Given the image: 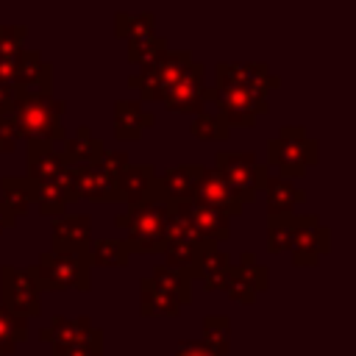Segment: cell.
I'll return each mask as SVG.
<instances>
[{
	"mask_svg": "<svg viewBox=\"0 0 356 356\" xmlns=\"http://www.w3.org/2000/svg\"><path fill=\"white\" fill-rule=\"evenodd\" d=\"M14 225H17V217H14V214L0 203V234H3V231H8V228H14Z\"/></svg>",
	"mask_w": 356,
	"mask_h": 356,
	"instance_id": "44",
	"label": "cell"
},
{
	"mask_svg": "<svg viewBox=\"0 0 356 356\" xmlns=\"http://www.w3.org/2000/svg\"><path fill=\"white\" fill-rule=\"evenodd\" d=\"M117 189H120V197L128 203V206H136V203H159L156 200V189H159V175H156V167L153 164H128L125 172L117 178Z\"/></svg>",
	"mask_w": 356,
	"mask_h": 356,
	"instance_id": "19",
	"label": "cell"
},
{
	"mask_svg": "<svg viewBox=\"0 0 356 356\" xmlns=\"http://www.w3.org/2000/svg\"><path fill=\"white\" fill-rule=\"evenodd\" d=\"M0 306H6L11 314L28 320L42 314V292L31 275L28 267L3 264L0 267Z\"/></svg>",
	"mask_w": 356,
	"mask_h": 356,
	"instance_id": "8",
	"label": "cell"
},
{
	"mask_svg": "<svg viewBox=\"0 0 356 356\" xmlns=\"http://www.w3.org/2000/svg\"><path fill=\"white\" fill-rule=\"evenodd\" d=\"M320 159V145L303 125H281L278 136L267 142V167H278V178H300Z\"/></svg>",
	"mask_w": 356,
	"mask_h": 356,
	"instance_id": "3",
	"label": "cell"
},
{
	"mask_svg": "<svg viewBox=\"0 0 356 356\" xmlns=\"http://www.w3.org/2000/svg\"><path fill=\"white\" fill-rule=\"evenodd\" d=\"M203 75H206V67L192 58L181 72V78L172 83V89L164 95L167 108L178 114H200L203 106L211 100V89L203 86Z\"/></svg>",
	"mask_w": 356,
	"mask_h": 356,
	"instance_id": "10",
	"label": "cell"
},
{
	"mask_svg": "<svg viewBox=\"0 0 356 356\" xmlns=\"http://www.w3.org/2000/svg\"><path fill=\"white\" fill-rule=\"evenodd\" d=\"M231 264H234V259H231L225 250H220L217 245L209 242L206 250H203V256H200V284H203V289H206V292L222 289Z\"/></svg>",
	"mask_w": 356,
	"mask_h": 356,
	"instance_id": "29",
	"label": "cell"
},
{
	"mask_svg": "<svg viewBox=\"0 0 356 356\" xmlns=\"http://www.w3.org/2000/svg\"><path fill=\"white\" fill-rule=\"evenodd\" d=\"M172 356H214V353H209V350H206L203 345H197V342H181Z\"/></svg>",
	"mask_w": 356,
	"mask_h": 356,
	"instance_id": "43",
	"label": "cell"
},
{
	"mask_svg": "<svg viewBox=\"0 0 356 356\" xmlns=\"http://www.w3.org/2000/svg\"><path fill=\"white\" fill-rule=\"evenodd\" d=\"M167 50V39L159 33H147L139 39H128V61L134 67H145L150 64L156 56H161Z\"/></svg>",
	"mask_w": 356,
	"mask_h": 356,
	"instance_id": "38",
	"label": "cell"
},
{
	"mask_svg": "<svg viewBox=\"0 0 356 356\" xmlns=\"http://www.w3.org/2000/svg\"><path fill=\"white\" fill-rule=\"evenodd\" d=\"M14 86L19 92L50 95V89H53V64L44 61L36 47L22 50V56L17 61V70H14Z\"/></svg>",
	"mask_w": 356,
	"mask_h": 356,
	"instance_id": "18",
	"label": "cell"
},
{
	"mask_svg": "<svg viewBox=\"0 0 356 356\" xmlns=\"http://www.w3.org/2000/svg\"><path fill=\"white\" fill-rule=\"evenodd\" d=\"M61 156H64V164L67 167H81V164H97L100 156L106 153L103 142L97 136H92V131L86 125H78L72 136H64L61 139Z\"/></svg>",
	"mask_w": 356,
	"mask_h": 356,
	"instance_id": "23",
	"label": "cell"
},
{
	"mask_svg": "<svg viewBox=\"0 0 356 356\" xmlns=\"http://www.w3.org/2000/svg\"><path fill=\"white\" fill-rule=\"evenodd\" d=\"M161 292H167L170 298H175L181 306H186V303H192V281L184 275V273H178V270H170V267H153V273L147 275Z\"/></svg>",
	"mask_w": 356,
	"mask_h": 356,
	"instance_id": "34",
	"label": "cell"
},
{
	"mask_svg": "<svg viewBox=\"0 0 356 356\" xmlns=\"http://www.w3.org/2000/svg\"><path fill=\"white\" fill-rule=\"evenodd\" d=\"M192 203H164V242H200L192 222Z\"/></svg>",
	"mask_w": 356,
	"mask_h": 356,
	"instance_id": "28",
	"label": "cell"
},
{
	"mask_svg": "<svg viewBox=\"0 0 356 356\" xmlns=\"http://www.w3.org/2000/svg\"><path fill=\"white\" fill-rule=\"evenodd\" d=\"M211 103H217V114L228 128H234V125L250 128L259 120V114L270 111L267 95L259 92V89L242 86V83H217V86H211Z\"/></svg>",
	"mask_w": 356,
	"mask_h": 356,
	"instance_id": "6",
	"label": "cell"
},
{
	"mask_svg": "<svg viewBox=\"0 0 356 356\" xmlns=\"http://www.w3.org/2000/svg\"><path fill=\"white\" fill-rule=\"evenodd\" d=\"M128 236L122 239L128 253H164V203H136L125 209Z\"/></svg>",
	"mask_w": 356,
	"mask_h": 356,
	"instance_id": "7",
	"label": "cell"
},
{
	"mask_svg": "<svg viewBox=\"0 0 356 356\" xmlns=\"http://www.w3.org/2000/svg\"><path fill=\"white\" fill-rule=\"evenodd\" d=\"M153 22H156V17H153L150 11H142V14L114 11V33H117L120 39H139V36L156 33V31H153Z\"/></svg>",
	"mask_w": 356,
	"mask_h": 356,
	"instance_id": "37",
	"label": "cell"
},
{
	"mask_svg": "<svg viewBox=\"0 0 356 356\" xmlns=\"http://www.w3.org/2000/svg\"><path fill=\"white\" fill-rule=\"evenodd\" d=\"M0 192H3V206L19 220L25 211H28V206L33 203V184L28 181V178H22V175H6L3 181H0Z\"/></svg>",
	"mask_w": 356,
	"mask_h": 356,
	"instance_id": "32",
	"label": "cell"
},
{
	"mask_svg": "<svg viewBox=\"0 0 356 356\" xmlns=\"http://www.w3.org/2000/svg\"><path fill=\"white\" fill-rule=\"evenodd\" d=\"M306 214H286V217H267V250L270 253H284L289 250L298 228L303 225Z\"/></svg>",
	"mask_w": 356,
	"mask_h": 356,
	"instance_id": "33",
	"label": "cell"
},
{
	"mask_svg": "<svg viewBox=\"0 0 356 356\" xmlns=\"http://www.w3.org/2000/svg\"><path fill=\"white\" fill-rule=\"evenodd\" d=\"M28 36V25L17 22V25H0V81H11L14 83V70L17 61L22 56V44Z\"/></svg>",
	"mask_w": 356,
	"mask_h": 356,
	"instance_id": "27",
	"label": "cell"
},
{
	"mask_svg": "<svg viewBox=\"0 0 356 356\" xmlns=\"http://www.w3.org/2000/svg\"><path fill=\"white\" fill-rule=\"evenodd\" d=\"M192 211V222H195V231L200 234L203 242H211V245H222L228 242L231 236V217H225L222 211L211 209V206H203V203H192L189 206Z\"/></svg>",
	"mask_w": 356,
	"mask_h": 356,
	"instance_id": "24",
	"label": "cell"
},
{
	"mask_svg": "<svg viewBox=\"0 0 356 356\" xmlns=\"http://www.w3.org/2000/svg\"><path fill=\"white\" fill-rule=\"evenodd\" d=\"M114 225H117V228H122V231H125V228H128V214H125V211H120V214H117V217H114Z\"/></svg>",
	"mask_w": 356,
	"mask_h": 356,
	"instance_id": "45",
	"label": "cell"
},
{
	"mask_svg": "<svg viewBox=\"0 0 356 356\" xmlns=\"http://www.w3.org/2000/svg\"><path fill=\"white\" fill-rule=\"evenodd\" d=\"M17 128L11 122V114H3L0 111V153H11L17 147Z\"/></svg>",
	"mask_w": 356,
	"mask_h": 356,
	"instance_id": "41",
	"label": "cell"
},
{
	"mask_svg": "<svg viewBox=\"0 0 356 356\" xmlns=\"http://www.w3.org/2000/svg\"><path fill=\"white\" fill-rule=\"evenodd\" d=\"M189 61H192V50H170L167 47L150 64L131 72L128 86L139 89V103L142 100H164V95L172 89V83L181 78V72L186 70Z\"/></svg>",
	"mask_w": 356,
	"mask_h": 356,
	"instance_id": "5",
	"label": "cell"
},
{
	"mask_svg": "<svg viewBox=\"0 0 356 356\" xmlns=\"http://www.w3.org/2000/svg\"><path fill=\"white\" fill-rule=\"evenodd\" d=\"M328 250H331V231L325 225H320V220L314 214H306L303 225L298 228V234H295V239L289 245L292 261L298 267H309Z\"/></svg>",
	"mask_w": 356,
	"mask_h": 356,
	"instance_id": "16",
	"label": "cell"
},
{
	"mask_svg": "<svg viewBox=\"0 0 356 356\" xmlns=\"http://www.w3.org/2000/svg\"><path fill=\"white\" fill-rule=\"evenodd\" d=\"M267 286H270V270L264 264H259L253 250H242L239 253V264H231V270H228L222 292L231 300L250 306L256 300V295L264 292Z\"/></svg>",
	"mask_w": 356,
	"mask_h": 356,
	"instance_id": "9",
	"label": "cell"
},
{
	"mask_svg": "<svg viewBox=\"0 0 356 356\" xmlns=\"http://www.w3.org/2000/svg\"><path fill=\"white\" fill-rule=\"evenodd\" d=\"M28 339V320L0 306V356H11Z\"/></svg>",
	"mask_w": 356,
	"mask_h": 356,
	"instance_id": "36",
	"label": "cell"
},
{
	"mask_svg": "<svg viewBox=\"0 0 356 356\" xmlns=\"http://www.w3.org/2000/svg\"><path fill=\"white\" fill-rule=\"evenodd\" d=\"M50 250L89 256L92 248V217L89 214H61L50 231Z\"/></svg>",
	"mask_w": 356,
	"mask_h": 356,
	"instance_id": "13",
	"label": "cell"
},
{
	"mask_svg": "<svg viewBox=\"0 0 356 356\" xmlns=\"http://www.w3.org/2000/svg\"><path fill=\"white\" fill-rule=\"evenodd\" d=\"M214 170L222 175V181L231 186V192L239 197V203H250L256 200L259 189H267L270 184V170L267 164H261L256 159V153L250 150H220L214 153Z\"/></svg>",
	"mask_w": 356,
	"mask_h": 356,
	"instance_id": "4",
	"label": "cell"
},
{
	"mask_svg": "<svg viewBox=\"0 0 356 356\" xmlns=\"http://www.w3.org/2000/svg\"><path fill=\"white\" fill-rule=\"evenodd\" d=\"M39 342L53 345V348H81V345H92V342H103V331L92 325V320L86 314L81 317H61L56 314L50 320V325L39 328Z\"/></svg>",
	"mask_w": 356,
	"mask_h": 356,
	"instance_id": "11",
	"label": "cell"
},
{
	"mask_svg": "<svg viewBox=\"0 0 356 356\" xmlns=\"http://www.w3.org/2000/svg\"><path fill=\"white\" fill-rule=\"evenodd\" d=\"M72 189L78 200H95V203H122L117 178H111L100 164H81V167H67Z\"/></svg>",
	"mask_w": 356,
	"mask_h": 356,
	"instance_id": "12",
	"label": "cell"
},
{
	"mask_svg": "<svg viewBox=\"0 0 356 356\" xmlns=\"http://www.w3.org/2000/svg\"><path fill=\"white\" fill-rule=\"evenodd\" d=\"M39 292H89L92 289V264L89 256H75V253H56V250H42L39 259L28 267Z\"/></svg>",
	"mask_w": 356,
	"mask_h": 356,
	"instance_id": "2",
	"label": "cell"
},
{
	"mask_svg": "<svg viewBox=\"0 0 356 356\" xmlns=\"http://www.w3.org/2000/svg\"><path fill=\"white\" fill-rule=\"evenodd\" d=\"M214 356H228L231 348V317L228 314H206L200 325V342Z\"/></svg>",
	"mask_w": 356,
	"mask_h": 356,
	"instance_id": "31",
	"label": "cell"
},
{
	"mask_svg": "<svg viewBox=\"0 0 356 356\" xmlns=\"http://www.w3.org/2000/svg\"><path fill=\"white\" fill-rule=\"evenodd\" d=\"M189 131H192V136H197V139H211V142H225V139L231 136V134H228L231 128L220 120V114H211V111L195 114Z\"/></svg>",
	"mask_w": 356,
	"mask_h": 356,
	"instance_id": "39",
	"label": "cell"
},
{
	"mask_svg": "<svg viewBox=\"0 0 356 356\" xmlns=\"http://www.w3.org/2000/svg\"><path fill=\"white\" fill-rule=\"evenodd\" d=\"M214 78H217V83H242V86L259 89L264 95H270L273 89L281 86V78L275 72H270V67L264 61H248V64L220 61L214 67Z\"/></svg>",
	"mask_w": 356,
	"mask_h": 356,
	"instance_id": "15",
	"label": "cell"
},
{
	"mask_svg": "<svg viewBox=\"0 0 356 356\" xmlns=\"http://www.w3.org/2000/svg\"><path fill=\"white\" fill-rule=\"evenodd\" d=\"M192 203L211 206V209L222 211L225 217H239L242 209H245L239 203V197L231 192V186L222 181V175L214 167H203V175H200V184H197V192H195Z\"/></svg>",
	"mask_w": 356,
	"mask_h": 356,
	"instance_id": "17",
	"label": "cell"
},
{
	"mask_svg": "<svg viewBox=\"0 0 356 356\" xmlns=\"http://www.w3.org/2000/svg\"><path fill=\"white\" fill-rule=\"evenodd\" d=\"M53 356H103V342H92L81 348H53Z\"/></svg>",
	"mask_w": 356,
	"mask_h": 356,
	"instance_id": "42",
	"label": "cell"
},
{
	"mask_svg": "<svg viewBox=\"0 0 356 356\" xmlns=\"http://www.w3.org/2000/svg\"><path fill=\"white\" fill-rule=\"evenodd\" d=\"M153 122H156V117L150 111H145L139 100H128V97L114 100V136L117 139L136 142L142 136V131L150 128Z\"/></svg>",
	"mask_w": 356,
	"mask_h": 356,
	"instance_id": "21",
	"label": "cell"
},
{
	"mask_svg": "<svg viewBox=\"0 0 356 356\" xmlns=\"http://www.w3.org/2000/svg\"><path fill=\"white\" fill-rule=\"evenodd\" d=\"M139 312H142V317H178L181 314V303L175 298H170L167 292H161L145 275L139 281Z\"/></svg>",
	"mask_w": 356,
	"mask_h": 356,
	"instance_id": "30",
	"label": "cell"
},
{
	"mask_svg": "<svg viewBox=\"0 0 356 356\" xmlns=\"http://www.w3.org/2000/svg\"><path fill=\"white\" fill-rule=\"evenodd\" d=\"M128 256L131 253L122 239H111V236L92 239V248H89L92 267H122V264H128Z\"/></svg>",
	"mask_w": 356,
	"mask_h": 356,
	"instance_id": "35",
	"label": "cell"
},
{
	"mask_svg": "<svg viewBox=\"0 0 356 356\" xmlns=\"http://www.w3.org/2000/svg\"><path fill=\"white\" fill-rule=\"evenodd\" d=\"M67 170L61 150L50 142H28V156H25V178L31 184H47L58 178Z\"/></svg>",
	"mask_w": 356,
	"mask_h": 356,
	"instance_id": "20",
	"label": "cell"
},
{
	"mask_svg": "<svg viewBox=\"0 0 356 356\" xmlns=\"http://www.w3.org/2000/svg\"><path fill=\"white\" fill-rule=\"evenodd\" d=\"M209 242H172L164 248V267L184 273L189 281L200 278V256Z\"/></svg>",
	"mask_w": 356,
	"mask_h": 356,
	"instance_id": "26",
	"label": "cell"
},
{
	"mask_svg": "<svg viewBox=\"0 0 356 356\" xmlns=\"http://www.w3.org/2000/svg\"><path fill=\"white\" fill-rule=\"evenodd\" d=\"M33 200H36V206L44 217H61L67 203L78 200V195L72 189V181H70V172L64 170L58 178H53L47 184H33Z\"/></svg>",
	"mask_w": 356,
	"mask_h": 356,
	"instance_id": "22",
	"label": "cell"
},
{
	"mask_svg": "<svg viewBox=\"0 0 356 356\" xmlns=\"http://www.w3.org/2000/svg\"><path fill=\"white\" fill-rule=\"evenodd\" d=\"M203 175V164H172L159 175L156 200L159 203H192L197 184Z\"/></svg>",
	"mask_w": 356,
	"mask_h": 356,
	"instance_id": "14",
	"label": "cell"
},
{
	"mask_svg": "<svg viewBox=\"0 0 356 356\" xmlns=\"http://www.w3.org/2000/svg\"><path fill=\"white\" fill-rule=\"evenodd\" d=\"M61 114H64V103L50 95H39V92H19L14 95L11 103V122L17 128V136H22L25 142H61L64 139V128H61Z\"/></svg>",
	"mask_w": 356,
	"mask_h": 356,
	"instance_id": "1",
	"label": "cell"
},
{
	"mask_svg": "<svg viewBox=\"0 0 356 356\" xmlns=\"http://www.w3.org/2000/svg\"><path fill=\"white\" fill-rule=\"evenodd\" d=\"M97 164H100L111 178H120V175L125 172V167L131 164V159H128V153H125V150H111V153L106 150V153L100 156V161H97Z\"/></svg>",
	"mask_w": 356,
	"mask_h": 356,
	"instance_id": "40",
	"label": "cell"
},
{
	"mask_svg": "<svg viewBox=\"0 0 356 356\" xmlns=\"http://www.w3.org/2000/svg\"><path fill=\"white\" fill-rule=\"evenodd\" d=\"M264 192H267V217H286V214H292V209L298 203L306 200V189H300L289 178H278V175L270 178Z\"/></svg>",
	"mask_w": 356,
	"mask_h": 356,
	"instance_id": "25",
	"label": "cell"
}]
</instances>
